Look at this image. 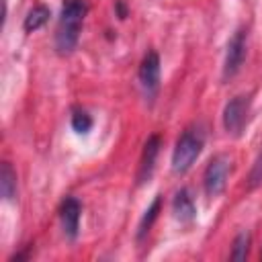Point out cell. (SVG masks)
<instances>
[{"label": "cell", "instance_id": "1", "mask_svg": "<svg viewBox=\"0 0 262 262\" xmlns=\"http://www.w3.org/2000/svg\"><path fill=\"white\" fill-rule=\"evenodd\" d=\"M86 12H88V2L86 0H63L59 20H57V29H55V49H57V53L68 55L76 49Z\"/></svg>", "mask_w": 262, "mask_h": 262}, {"label": "cell", "instance_id": "2", "mask_svg": "<svg viewBox=\"0 0 262 262\" xmlns=\"http://www.w3.org/2000/svg\"><path fill=\"white\" fill-rule=\"evenodd\" d=\"M203 145H205V131L201 125H192L184 129L172 149V172L184 174L201 156Z\"/></svg>", "mask_w": 262, "mask_h": 262}, {"label": "cell", "instance_id": "3", "mask_svg": "<svg viewBox=\"0 0 262 262\" xmlns=\"http://www.w3.org/2000/svg\"><path fill=\"white\" fill-rule=\"evenodd\" d=\"M229 170H231V160L227 154H217L211 158L203 174V186L209 199H215L225 190Z\"/></svg>", "mask_w": 262, "mask_h": 262}, {"label": "cell", "instance_id": "4", "mask_svg": "<svg viewBox=\"0 0 262 262\" xmlns=\"http://www.w3.org/2000/svg\"><path fill=\"white\" fill-rule=\"evenodd\" d=\"M248 113H250V96L248 94L233 96L223 108V129L229 135L237 137L246 127Z\"/></svg>", "mask_w": 262, "mask_h": 262}, {"label": "cell", "instance_id": "5", "mask_svg": "<svg viewBox=\"0 0 262 262\" xmlns=\"http://www.w3.org/2000/svg\"><path fill=\"white\" fill-rule=\"evenodd\" d=\"M137 76H139V84L143 88V94L149 100H154L158 90H160V55H158V51L149 49L143 55Z\"/></svg>", "mask_w": 262, "mask_h": 262}, {"label": "cell", "instance_id": "6", "mask_svg": "<svg viewBox=\"0 0 262 262\" xmlns=\"http://www.w3.org/2000/svg\"><path fill=\"white\" fill-rule=\"evenodd\" d=\"M244 59H246V31H244V29H237V31L233 33V37L229 39L227 49H225L223 80L233 78V76L239 72Z\"/></svg>", "mask_w": 262, "mask_h": 262}, {"label": "cell", "instance_id": "7", "mask_svg": "<svg viewBox=\"0 0 262 262\" xmlns=\"http://www.w3.org/2000/svg\"><path fill=\"white\" fill-rule=\"evenodd\" d=\"M80 215H82V205L74 196H66L59 205V223L63 229V235L68 239H76L80 231Z\"/></svg>", "mask_w": 262, "mask_h": 262}, {"label": "cell", "instance_id": "8", "mask_svg": "<svg viewBox=\"0 0 262 262\" xmlns=\"http://www.w3.org/2000/svg\"><path fill=\"white\" fill-rule=\"evenodd\" d=\"M160 145H162V139L160 135H149L145 145H143V151H141V160H139V170H137V184H143L151 178V172H154V166H156V158L160 154Z\"/></svg>", "mask_w": 262, "mask_h": 262}, {"label": "cell", "instance_id": "9", "mask_svg": "<svg viewBox=\"0 0 262 262\" xmlns=\"http://www.w3.org/2000/svg\"><path fill=\"white\" fill-rule=\"evenodd\" d=\"M172 211H174V217L180 221V223H192L194 217H196V207H194V201L190 196V192L186 188H180L174 199H172Z\"/></svg>", "mask_w": 262, "mask_h": 262}, {"label": "cell", "instance_id": "10", "mask_svg": "<svg viewBox=\"0 0 262 262\" xmlns=\"http://www.w3.org/2000/svg\"><path fill=\"white\" fill-rule=\"evenodd\" d=\"M160 209H162V196L156 194V199L151 201V205L145 209V213H143L141 219H139V225H137V239H139V242L149 233L154 221H156L158 215H160Z\"/></svg>", "mask_w": 262, "mask_h": 262}, {"label": "cell", "instance_id": "11", "mask_svg": "<svg viewBox=\"0 0 262 262\" xmlns=\"http://www.w3.org/2000/svg\"><path fill=\"white\" fill-rule=\"evenodd\" d=\"M49 16H51L49 8H47V6H43V4H37V6H33V8L27 12L25 23H23V29H25L27 33H33V31L41 29V27L49 20Z\"/></svg>", "mask_w": 262, "mask_h": 262}, {"label": "cell", "instance_id": "12", "mask_svg": "<svg viewBox=\"0 0 262 262\" xmlns=\"http://www.w3.org/2000/svg\"><path fill=\"white\" fill-rule=\"evenodd\" d=\"M0 192L6 201L14 199L16 194V172L12 170V166L8 162H2V170H0Z\"/></svg>", "mask_w": 262, "mask_h": 262}, {"label": "cell", "instance_id": "13", "mask_svg": "<svg viewBox=\"0 0 262 262\" xmlns=\"http://www.w3.org/2000/svg\"><path fill=\"white\" fill-rule=\"evenodd\" d=\"M248 250H250V233L242 231V233H237V235H235V239H233V246H231V254H229V258H231V260L242 262V260H246V258H248Z\"/></svg>", "mask_w": 262, "mask_h": 262}, {"label": "cell", "instance_id": "14", "mask_svg": "<svg viewBox=\"0 0 262 262\" xmlns=\"http://www.w3.org/2000/svg\"><path fill=\"white\" fill-rule=\"evenodd\" d=\"M92 125H94V121H92V117L86 111H74V115H72V129L76 133L84 135V133H88L92 129Z\"/></svg>", "mask_w": 262, "mask_h": 262}, {"label": "cell", "instance_id": "15", "mask_svg": "<svg viewBox=\"0 0 262 262\" xmlns=\"http://www.w3.org/2000/svg\"><path fill=\"white\" fill-rule=\"evenodd\" d=\"M258 184H262V149H260L258 158L254 160V166H252L250 176H248V186L250 188H256Z\"/></svg>", "mask_w": 262, "mask_h": 262}, {"label": "cell", "instance_id": "16", "mask_svg": "<svg viewBox=\"0 0 262 262\" xmlns=\"http://www.w3.org/2000/svg\"><path fill=\"white\" fill-rule=\"evenodd\" d=\"M115 8H117V12H119V18H125V16H127V8H125V2H123V0H117V2H115Z\"/></svg>", "mask_w": 262, "mask_h": 262}]
</instances>
